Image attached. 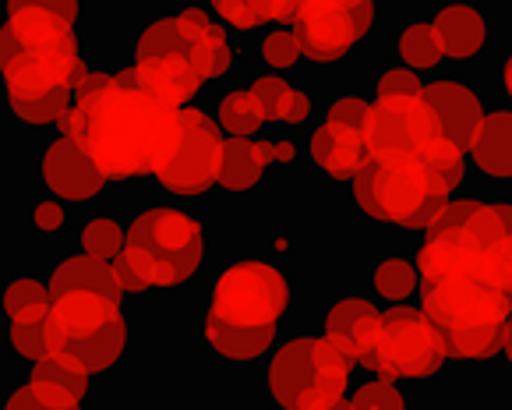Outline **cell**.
Wrapping results in <instances>:
<instances>
[{"label":"cell","instance_id":"obj_1","mask_svg":"<svg viewBox=\"0 0 512 410\" xmlns=\"http://www.w3.org/2000/svg\"><path fill=\"white\" fill-rule=\"evenodd\" d=\"M57 124L106 177L159 174L181 138V110L142 89L135 71L89 75L75 89V107Z\"/></svg>","mask_w":512,"mask_h":410},{"label":"cell","instance_id":"obj_2","mask_svg":"<svg viewBox=\"0 0 512 410\" xmlns=\"http://www.w3.org/2000/svg\"><path fill=\"white\" fill-rule=\"evenodd\" d=\"M417 273L424 283L467 276L512 297V205H449L428 230Z\"/></svg>","mask_w":512,"mask_h":410},{"label":"cell","instance_id":"obj_3","mask_svg":"<svg viewBox=\"0 0 512 410\" xmlns=\"http://www.w3.org/2000/svg\"><path fill=\"white\" fill-rule=\"evenodd\" d=\"M46 340L50 357L99 375L121 361L128 343V322L121 312V297L96 294V290H68L53 294L46 315Z\"/></svg>","mask_w":512,"mask_h":410},{"label":"cell","instance_id":"obj_4","mask_svg":"<svg viewBox=\"0 0 512 410\" xmlns=\"http://www.w3.org/2000/svg\"><path fill=\"white\" fill-rule=\"evenodd\" d=\"M354 198L371 220L410 230H431L449 209V188L417 156H371L354 177Z\"/></svg>","mask_w":512,"mask_h":410},{"label":"cell","instance_id":"obj_5","mask_svg":"<svg viewBox=\"0 0 512 410\" xmlns=\"http://www.w3.org/2000/svg\"><path fill=\"white\" fill-rule=\"evenodd\" d=\"M350 361L343 350L318 336H297L283 343L269 361V393L283 410H322L343 400L350 379Z\"/></svg>","mask_w":512,"mask_h":410},{"label":"cell","instance_id":"obj_6","mask_svg":"<svg viewBox=\"0 0 512 410\" xmlns=\"http://www.w3.org/2000/svg\"><path fill=\"white\" fill-rule=\"evenodd\" d=\"M205 234L198 220L177 209H149L128 230V255L131 266L142 273V280L156 287L184 283L202 262Z\"/></svg>","mask_w":512,"mask_h":410},{"label":"cell","instance_id":"obj_7","mask_svg":"<svg viewBox=\"0 0 512 410\" xmlns=\"http://www.w3.org/2000/svg\"><path fill=\"white\" fill-rule=\"evenodd\" d=\"M449 347L445 333L424 315V308L396 304L382 315V336L371 357L364 361L368 372L389 379H428L445 365Z\"/></svg>","mask_w":512,"mask_h":410},{"label":"cell","instance_id":"obj_8","mask_svg":"<svg viewBox=\"0 0 512 410\" xmlns=\"http://www.w3.org/2000/svg\"><path fill=\"white\" fill-rule=\"evenodd\" d=\"M138 64L135 78L142 82V89H149L156 99H163L166 107L184 110L191 96L198 92V85L205 82L202 71L195 64V43L181 32L177 15L159 18L149 29L138 36L135 46Z\"/></svg>","mask_w":512,"mask_h":410},{"label":"cell","instance_id":"obj_9","mask_svg":"<svg viewBox=\"0 0 512 410\" xmlns=\"http://www.w3.org/2000/svg\"><path fill=\"white\" fill-rule=\"evenodd\" d=\"M290 304V287L276 266L269 262H234L223 269L212 290L209 315L230 322V326H276Z\"/></svg>","mask_w":512,"mask_h":410},{"label":"cell","instance_id":"obj_10","mask_svg":"<svg viewBox=\"0 0 512 410\" xmlns=\"http://www.w3.org/2000/svg\"><path fill=\"white\" fill-rule=\"evenodd\" d=\"M424 315L435 322L442 333L474 326H505L512 319V297L488 283L467 280V276H449V280L424 283L421 290Z\"/></svg>","mask_w":512,"mask_h":410},{"label":"cell","instance_id":"obj_11","mask_svg":"<svg viewBox=\"0 0 512 410\" xmlns=\"http://www.w3.org/2000/svg\"><path fill=\"white\" fill-rule=\"evenodd\" d=\"M375 22V8L364 0H311L301 4L294 22V36L301 43V54L311 61H336L350 54Z\"/></svg>","mask_w":512,"mask_h":410},{"label":"cell","instance_id":"obj_12","mask_svg":"<svg viewBox=\"0 0 512 410\" xmlns=\"http://www.w3.org/2000/svg\"><path fill=\"white\" fill-rule=\"evenodd\" d=\"M364 138L371 145V156H417V160H424L445 135L424 96H403L378 99L371 107Z\"/></svg>","mask_w":512,"mask_h":410},{"label":"cell","instance_id":"obj_13","mask_svg":"<svg viewBox=\"0 0 512 410\" xmlns=\"http://www.w3.org/2000/svg\"><path fill=\"white\" fill-rule=\"evenodd\" d=\"M223 145V135L209 117L198 110H181V138L156 177L177 195H198L219 181Z\"/></svg>","mask_w":512,"mask_h":410},{"label":"cell","instance_id":"obj_14","mask_svg":"<svg viewBox=\"0 0 512 410\" xmlns=\"http://www.w3.org/2000/svg\"><path fill=\"white\" fill-rule=\"evenodd\" d=\"M43 181L64 202H85L103 191L106 174L89 160V152L71 138H57L43 152Z\"/></svg>","mask_w":512,"mask_h":410},{"label":"cell","instance_id":"obj_15","mask_svg":"<svg viewBox=\"0 0 512 410\" xmlns=\"http://www.w3.org/2000/svg\"><path fill=\"white\" fill-rule=\"evenodd\" d=\"M382 336V312L364 297H343L332 304L329 319H325V340L336 350L350 357V361H368L371 350L378 347Z\"/></svg>","mask_w":512,"mask_h":410},{"label":"cell","instance_id":"obj_16","mask_svg":"<svg viewBox=\"0 0 512 410\" xmlns=\"http://www.w3.org/2000/svg\"><path fill=\"white\" fill-rule=\"evenodd\" d=\"M424 103L435 110L438 117V128L442 135L449 138L456 149H474L477 145V135H481V124H484V114H481V103L477 96L460 82H435L424 89Z\"/></svg>","mask_w":512,"mask_h":410},{"label":"cell","instance_id":"obj_17","mask_svg":"<svg viewBox=\"0 0 512 410\" xmlns=\"http://www.w3.org/2000/svg\"><path fill=\"white\" fill-rule=\"evenodd\" d=\"M311 160L332 177H357L364 163L371 160V145L361 131L325 124L311 135Z\"/></svg>","mask_w":512,"mask_h":410},{"label":"cell","instance_id":"obj_18","mask_svg":"<svg viewBox=\"0 0 512 410\" xmlns=\"http://www.w3.org/2000/svg\"><path fill=\"white\" fill-rule=\"evenodd\" d=\"M435 32H438V43H442V54L452 57V61H467L474 57L477 50L484 46L488 39V22L477 8L470 4H449L435 15Z\"/></svg>","mask_w":512,"mask_h":410},{"label":"cell","instance_id":"obj_19","mask_svg":"<svg viewBox=\"0 0 512 410\" xmlns=\"http://www.w3.org/2000/svg\"><path fill=\"white\" fill-rule=\"evenodd\" d=\"M276 160L272 142H251V138H226L223 167H219V184L226 191H248L262 181L269 163Z\"/></svg>","mask_w":512,"mask_h":410},{"label":"cell","instance_id":"obj_20","mask_svg":"<svg viewBox=\"0 0 512 410\" xmlns=\"http://www.w3.org/2000/svg\"><path fill=\"white\" fill-rule=\"evenodd\" d=\"M205 340L226 361H255L276 340V326H230V322L216 319V315H205Z\"/></svg>","mask_w":512,"mask_h":410},{"label":"cell","instance_id":"obj_21","mask_svg":"<svg viewBox=\"0 0 512 410\" xmlns=\"http://www.w3.org/2000/svg\"><path fill=\"white\" fill-rule=\"evenodd\" d=\"M474 163L491 177H512V110H495L484 117Z\"/></svg>","mask_w":512,"mask_h":410},{"label":"cell","instance_id":"obj_22","mask_svg":"<svg viewBox=\"0 0 512 410\" xmlns=\"http://www.w3.org/2000/svg\"><path fill=\"white\" fill-rule=\"evenodd\" d=\"M68 290H96V294L121 297V287H117V276H113L110 262L89 259V255L64 259L61 266L53 269L50 294H68Z\"/></svg>","mask_w":512,"mask_h":410},{"label":"cell","instance_id":"obj_23","mask_svg":"<svg viewBox=\"0 0 512 410\" xmlns=\"http://www.w3.org/2000/svg\"><path fill=\"white\" fill-rule=\"evenodd\" d=\"M53 294L36 280H15L4 290V312L11 322H43L50 315Z\"/></svg>","mask_w":512,"mask_h":410},{"label":"cell","instance_id":"obj_24","mask_svg":"<svg viewBox=\"0 0 512 410\" xmlns=\"http://www.w3.org/2000/svg\"><path fill=\"white\" fill-rule=\"evenodd\" d=\"M505 340V326H474V329H456V333H445V347L452 357L460 361H481L491 357Z\"/></svg>","mask_w":512,"mask_h":410},{"label":"cell","instance_id":"obj_25","mask_svg":"<svg viewBox=\"0 0 512 410\" xmlns=\"http://www.w3.org/2000/svg\"><path fill=\"white\" fill-rule=\"evenodd\" d=\"M297 11L301 4H216V15L226 18L237 29H255L262 22H297Z\"/></svg>","mask_w":512,"mask_h":410},{"label":"cell","instance_id":"obj_26","mask_svg":"<svg viewBox=\"0 0 512 410\" xmlns=\"http://www.w3.org/2000/svg\"><path fill=\"white\" fill-rule=\"evenodd\" d=\"M262 107H258V99L251 92H230L223 96L219 103V124L226 128V135L244 138V135H255L258 124H262Z\"/></svg>","mask_w":512,"mask_h":410},{"label":"cell","instance_id":"obj_27","mask_svg":"<svg viewBox=\"0 0 512 410\" xmlns=\"http://www.w3.org/2000/svg\"><path fill=\"white\" fill-rule=\"evenodd\" d=\"M400 57L410 64V68H435V64L445 57L442 54V43H438L435 25L417 22V25H410V29H403Z\"/></svg>","mask_w":512,"mask_h":410},{"label":"cell","instance_id":"obj_28","mask_svg":"<svg viewBox=\"0 0 512 410\" xmlns=\"http://www.w3.org/2000/svg\"><path fill=\"white\" fill-rule=\"evenodd\" d=\"M78 244H82V251L89 255V259H99V262L117 259V255L128 248L121 227H117L113 220H103V216L92 220V223H85L82 234H78Z\"/></svg>","mask_w":512,"mask_h":410},{"label":"cell","instance_id":"obj_29","mask_svg":"<svg viewBox=\"0 0 512 410\" xmlns=\"http://www.w3.org/2000/svg\"><path fill=\"white\" fill-rule=\"evenodd\" d=\"M417 276L414 266L403 259H385L375 266V276H371V283H375V290L385 297V301H407L410 294L417 290Z\"/></svg>","mask_w":512,"mask_h":410},{"label":"cell","instance_id":"obj_30","mask_svg":"<svg viewBox=\"0 0 512 410\" xmlns=\"http://www.w3.org/2000/svg\"><path fill=\"white\" fill-rule=\"evenodd\" d=\"M32 379L53 382V386H61V389H68V393H75L78 400H82L85 389H89V375H85L82 368L61 361V357H46V361H39V365L32 368Z\"/></svg>","mask_w":512,"mask_h":410},{"label":"cell","instance_id":"obj_31","mask_svg":"<svg viewBox=\"0 0 512 410\" xmlns=\"http://www.w3.org/2000/svg\"><path fill=\"white\" fill-rule=\"evenodd\" d=\"M11 347L25 361H46L50 357V340H46V319L43 322H11Z\"/></svg>","mask_w":512,"mask_h":410},{"label":"cell","instance_id":"obj_32","mask_svg":"<svg viewBox=\"0 0 512 410\" xmlns=\"http://www.w3.org/2000/svg\"><path fill=\"white\" fill-rule=\"evenodd\" d=\"M350 407L354 410H407V400H403V393L392 386V382L375 379V382H364V386L357 389Z\"/></svg>","mask_w":512,"mask_h":410},{"label":"cell","instance_id":"obj_33","mask_svg":"<svg viewBox=\"0 0 512 410\" xmlns=\"http://www.w3.org/2000/svg\"><path fill=\"white\" fill-rule=\"evenodd\" d=\"M290 92L294 89L276 75H262V78H255V85H251V96L258 99L265 121H283V107H287Z\"/></svg>","mask_w":512,"mask_h":410},{"label":"cell","instance_id":"obj_34","mask_svg":"<svg viewBox=\"0 0 512 410\" xmlns=\"http://www.w3.org/2000/svg\"><path fill=\"white\" fill-rule=\"evenodd\" d=\"M368 121H371V107L364 99L357 96H347V99H336L329 107V124L336 128H347V131H368Z\"/></svg>","mask_w":512,"mask_h":410},{"label":"cell","instance_id":"obj_35","mask_svg":"<svg viewBox=\"0 0 512 410\" xmlns=\"http://www.w3.org/2000/svg\"><path fill=\"white\" fill-rule=\"evenodd\" d=\"M262 54H265V61H269L272 68H290V64L301 57V43H297L294 32L279 29V32H269V36H265Z\"/></svg>","mask_w":512,"mask_h":410},{"label":"cell","instance_id":"obj_36","mask_svg":"<svg viewBox=\"0 0 512 410\" xmlns=\"http://www.w3.org/2000/svg\"><path fill=\"white\" fill-rule=\"evenodd\" d=\"M403 96H424L421 82L410 68H392L378 78V99H403Z\"/></svg>","mask_w":512,"mask_h":410},{"label":"cell","instance_id":"obj_37","mask_svg":"<svg viewBox=\"0 0 512 410\" xmlns=\"http://www.w3.org/2000/svg\"><path fill=\"white\" fill-rule=\"evenodd\" d=\"M110 266H113V276H117V287H121V290H145V287H149V283L142 280V273H138V269L128 262V255H124V251L110 262Z\"/></svg>","mask_w":512,"mask_h":410},{"label":"cell","instance_id":"obj_38","mask_svg":"<svg viewBox=\"0 0 512 410\" xmlns=\"http://www.w3.org/2000/svg\"><path fill=\"white\" fill-rule=\"evenodd\" d=\"M32 223H36V230H43V234H53V230L64 223V209L57 202H39L36 213H32Z\"/></svg>","mask_w":512,"mask_h":410},{"label":"cell","instance_id":"obj_39","mask_svg":"<svg viewBox=\"0 0 512 410\" xmlns=\"http://www.w3.org/2000/svg\"><path fill=\"white\" fill-rule=\"evenodd\" d=\"M311 114V103H308V96L304 92H290V99H287V107H283V121L287 124H301L304 117Z\"/></svg>","mask_w":512,"mask_h":410},{"label":"cell","instance_id":"obj_40","mask_svg":"<svg viewBox=\"0 0 512 410\" xmlns=\"http://www.w3.org/2000/svg\"><path fill=\"white\" fill-rule=\"evenodd\" d=\"M4 410H64V407H46V403H39L36 396H32L29 386H22L15 396H11L8 407H4ZM75 410H82V407H75Z\"/></svg>","mask_w":512,"mask_h":410},{"label":"cell","instance_id":"obj_41","mask_svg":"<svg viewBox=\"0 0 512 410\" xmlns=\"http://www.w3.org/2000/svg\"><path fill=\"white\" fill-rule=\"evenodd\" d=\"M502 85H505V92H509V99H512V54H509V61H505V68H502Z\"/></svg>","mask_w":512,"mask_h":410},{"label":"cell","instance_id":"obj_42","mask_svg":"<svg viewBox=\"0 0 512 410\" xmlns=\"http://www.w3.org/2000/svg\"><path fill=\"white\" fill-rule=\"evenodd\" d=\"M502 350H505V357L512 361V319L505 322V340H502Z\"/></svg>","mask_w":512,"mask_h":410},{"label":"cell","instance_id":"obj_43","mask_svg":"<svg viewBox=\"0 0 512 410\" xmlns=\"http://www.w3.org/2000/svg\"><path fill=\"white\" fill-rule=\"evenodd\" d=\"M276 156H279V160H294V145H290V142L276 145Z\"/></svg>","mask_w":512,"mask_h":410},{"label":"cell","instance_id":"obj_44","mask_svg":"<svg viewBox=\"0 0 512 410\" xmlns=\"http://www.w3.org/2000/svg\"><path fill=\"white\" fill-rule=\"evenodd\" d=\"M322 410H354V407H350L347 400H339V403H332V407H322Z\"/></svg>","mask_w":512,"mask_h":410}]
</instances>
